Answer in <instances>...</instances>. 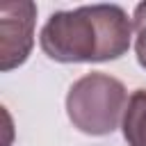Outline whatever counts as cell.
I'll list each match as a JSON object with an SVG mask.
<instances>
[{"label":"cell","mask_w":146,"mask_h":146,"mask_svg":"<svg viewBox=\"0 0 146 146\" xmlns=\"http://www.w3.org/2000/svg\"><path fill=\"white\" fill-rule=\"evenodd\" d=\"M34 2H0V68L9 71L23 64L32 50Z\"/></svg>","instance_id":"obj_3"},{"label":"cell","mask_w":146,"mask_h":146,"mask_svg":"<svg viewBox=\"0 0 146 146\" xmlns=\"http://www.w3.org/2000/svg\"><path fill=\"white\" fill-rule=\"evenodd\" d=\"M123 137L128 146H146V89H137L123 114Z\"/></svg>","instance_id":"obj_4"},{"label":"cell","mask_w":146,"mask_h":146,"mask_svg":"<svg viewBox=\"0 0 146 146\" xmlns=\"http://www.w3.org/2000/svg\"><path fill=\"white\" fill-rule=\"evenodd\" d=\"M132 23L119 5L55 11L41 30V48L55 62H107L128 52Z\"/></svg>","instance_id":"obj_1"},{"label":"cell","mask_w":146,"mask_h":146,"mask_svg":"<svg viewBox=\"0 0 146 146\" xmlns=\"http://www.w3.org/2000/svg\"><path fill=\"white\" fill-rule=\"evenodd\" d=\"M66 110L78 130L87 135H107L116 130L121 112L125 110V87L112 75L89 73L71 87Z\"/></svg>","instance_id":"obj_2"},{"label":"cell","mask_w":146,"mask_h":146,"mask_svg":"<svg viewBox=\"0 0 146 146\" xmlns=\"http://www.w3.org/2000/svg\"><path fill=\"white\" fill-rule=\"evenodd\" d=\"M132 27H135V50H137V62L146 68V2L135 7L132 16Z\"/></svg>","instance_id":"obj_5"}]
</instances>
